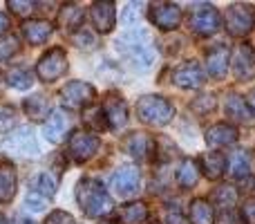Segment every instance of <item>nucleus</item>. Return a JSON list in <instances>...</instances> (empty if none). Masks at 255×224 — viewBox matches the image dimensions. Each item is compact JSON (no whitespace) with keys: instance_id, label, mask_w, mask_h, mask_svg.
Instances as JSON below:
<instances>
[{"instance_id":"nucleus-45","label":"nucleus","mask_w":255,"mask_h":224,"mask_svg":"<svg viewBox=\"0 0 255 224\" xmlns=\"http://www.w3.org/2000/svg\"><path fill=\"white\" fill-rule=\"evenodd\" d=\"M0 224H7V218H4L2 213H0Z\"/></svg>"},{"instance_id":"nucleus-29","label":"nucleus","mask_w":255,"mask_h":224,"mask_svg":"<svg viewBox=\"0 0 255 224\" xmlns=\"http://www.w3.org/2000/svg\"><path fill=\"white\" fill-rule=\"evenodd\" d=\"M7 83L11 85L13 90H29L31 83H34V74H31V70L25 65L11 67V70L7 72Z\"/></svg>"},{"instance_id":"nucleus-43","label":"nucleus","mask_w":255,"mask_h":224,"mask_svg":"<svg viewBox=\"0 0 255 224\" xmlns=\"http://www.w3.org/2000/svg\"><path fill=\"white\" fill-rule=\"evenodd\" d=\"M7 29H9V16L0 11V34H2V31H7Z\"/></svg>"},{"instance_id":"nucleus-16","label":"nucleus","mask_w":255,"mask_h":224,"mask_svg":"<svg viewBox=\"0 0 255 224\" xmlns=\"http://www.w3.org/2000/svg\"><path fill=\"white\" fill-rule=\"evenodd\" d=\"M229 63H231L229 45L217 43L215 47H211L206 52V70L213 79H224L226 72H229Z\"/></svg>"},{"instance_id":"nucleus-1","label":"nucleus","mask_w":255,"mask_h":224,"mask_svg":"<svg viewBox=\"0 0 255 224\" xmlns=\"http://www.w3.org/2000/svg\"><path fill=\"white\" fill-rule=\"evenodd\" d=\"M76 202L88 218H103L115 209L110 193L103 189L101 182L92 180V177H83L76 184Z\"/></svg>"},{"instance_id":"nucleus-32","label":"nucleus","mask_w":255,"mask_h":224,"mask_svg":"<svg viewBox=\"0 0 255 224\" xmlns=\"http://www.w3.org/2000/svg\"><path fill=\"white\" fill-rule=\"evenodd\" d=\"M56 186H58V180L52 175V173H38V175L34 177V182H31V189H36V193L43 195L45 200L54 198Z\"/></svg>"},{"instance_id":"nucleus-12","label":"nucleus","mask_w":255,"mask_h":224,"mask_svg":"<svg viewBox=\"0 0 255 224\" xmlns=\"http://www.w3.org/2000/svg\"><path fill=\"white\" fill-rule=\"evenodd\" d=\"M172 83L179 85L184 90H197L206 83V74H204V67L195 61H186L181 65H177L172 70Z\"/></svg>"},{"instance_id":"nucleus-3","label":"nucleus","mask_w":255,"mask_h":224,"mask_svg":"<svg viewBox=\"0 0 255 224\" xmlns=\"http://www.w3.org/2000/svg\"><path fill=\"white\" fill-rule=\"evenodd\" d=\"M136 117L148 126H166L172 117H175V108L168 99L157 97V94H145L136 101Z\"/></svg>"},{"instance_id":"nucleus-30","label":"nucleus","mask_w":255,"mask_h":224,"mask_svg":"<svg viewBox=\"0 0 255 224\" xmlns=\"http://www.w3.org/2000/svg\"><path fill=\"white\" fill-rule=\"evenodd\" d=\"M211 202L215 204L220 211H231V209L235 207V202H238V191L233 189V186H217L215 191H213V198Z\"/></svg>"},{"instance_id":"nucleus-37","label":"nucleus","mask_w":255,"mask_h":224,"mask_svg":"<svg viewBox=\"0 0 255 224\" xmlns=\"http://www.w3.org/2000/svg\"><path fill=\"white\" fill-rule=\"evenodd\" d=\"M45 224H76V222L67 211H52L47 216V220H45Z\"/></svg>"},{"instance_id":"nucleus-21","label":"nucleus","mask_w":255,"mask_h":224,"mask_svg":"<svg viewBox=\"0 0 255 224\" xmlns=\"http://www.w3.org/2000/svg\"><path fill=\"white\" fill-rule=\"evenodd\" d=\"M54 27L47 20H25L22 22V36L29 45H43L52 36Z\"/></svg>"},{"instance_id":"nucleus-17","label":"nucleus","mask_w":255,"mask_h":224,"mask_svg":"<svg viewBox=\"0 0 255 224\" xmlns=\"http://www.w3.org/2000/svg\"><path fill=\"white\" fill-rule=\"evenodd\" d=\"M103 114H106L110 128H124L128 123V103L124 101V97L117 92L108 94L103 101Z\"/></svg>"},{"instance_id":"nucleus-28","label":"nucleus","mask_w":255,"mask_h":224,"mask_svg":"<svg viewBox=\"0 0 255 224\" xmlns=\"http://www.w3.org/2000/svg\"><path fill=\"white\" fill-rule=\"evenodd\" d=\"M81 22H83V9L79 4H65L61 9V13H58V25L67 31L79 29Z\"/></svg>"},{"instance_id":"nucleus-34","label":"nucleus","mask_w":255,"mask_h":224,"mask_svg":"<svg viewBox=\"0 0 255 224\" xmlns=\"http://www.w3.org/2000/svg\"><path fill=\"white\" fill-rule=\"evenodd\" d=\"M18 49H20V43H18L16 36H11V34L0 36V63L9 61V58H11Z\"/></svg>"},{"instance_id":"nucleus-38","label":"nucleus","mask_w":255,"mask_h":224,"mask_svg":"<svg viewBox=\"0 0 255 224\" xmlns=\"http://www.w3.org/2000/svg\"><path fill=\"white\" fill-rule=\"evenodd\" d=\"M25 204H27V209H29V211H34V213H40L45 209V198L43 195H38V193H29L27 195V200H25Z\"/></svg>"},{"instance_id":"nucleus-25","label":"nucleus","mask_w":255,"mask_h":224,"mask_svg":"<svg viewBox=\"0 0 255 224\" xmlns=\"http://www.w3.org/2000/svg\"><path fill=\"white\" fill-rule=\"evenodd\" d=\"M22 110L34 121H43V117L49 114V97H45V94H31V97H27L22 101Z\"/></svg>"},{"instance_id":"nucleus-44","label":"nucleus","mask_w":255,"mask_h":224,"mask_svg":"<svg viewBox=\"0 0 255 224\" xmlns=\"http://www.w3.org/2000/svg\"><path fill=\"white\" fill-rule=\"evenodd\" d=\"M249 106H251L253 112H255V88L251 90V94H249Z\"/></svg>"},{"instance_id":"nucleus-31","label":"nucleus","mask_w":255,"mask_h":224,"mask_svg":"<svg viewBox=\"0 0 255 224\" xmlns=\"http://www.w3.org/2000/svg\"><path fill=\"white\" fill-rule=\"evenodd\" d=\"M229 175L231 177H247L249 171H251V157L244 150H235L229 157Z\"/></svg>"},{"instance_id":"nucleus-6","label":"nucleus","mask_w":255,"mask_h":224,"mask_svg":"<svg viewBox=\"0 0 255 224\" xmlns=\"http://www.w3.org/2000/svg\"><path fill=\"white\" fill-rule=\"evenodd\" d=\"M58 97H61V103L67 110H83L97 99V90L85 81H70L61 88Z\"/></svg>"},{"instance_id":"nucleus-9","label":"nucleus","mask_w":255,"mask_h":224,"mask_svg":"<svg viewBox=\"0 0 255 224\" xmlns=\"http://www.w3.org/2000/svg\"><path fill=\"white\" fill-rule=\"evenodd\" d=\"M99 150V137L92 135L88 130H76L70 135V141H67V153L74 162L83 164L88 159H92Z\"/></svg>"},{"instance_id":"nucleus-26","label":"nucleus","mask_w":255,"mask_h":224,"mask_svg":"<svg viewBox=\"0 0 255 224\" xmlns=\"http://www.w3.org/2000/svg\"><path fill=\"white\" fill-rule=\"evenodd\" d=\"M16 195V171L11 164L0 166V204H7Z\"/></svg>"},{"instance_id":"nucleus-4","label":"nucleus","mask_w":255,"mask_h":224,"mask_svg":"<svg viewBox=\"0 0 255 224\" xmlns=\"http://www.w3.org/2000/svg\"><path fill=\"white\" fill-rule=\"evenodd\" d=\"M0 150L7 157H13V159H31V157H38V141H36L31 128L22 126V128H16L11 135H7Z\"/></svg>"},{"instance_id":"nucleus-14","label":"nucleus","mask_w":255,"mask_h":224,"mask_svg":"<svg viewBox=\"0 0 255 224\" xmlns=\"http://www.w3.org/2000/svg\"><path fill=\"white\" fill-rule=\"evenodd\" d=\"M139 184H141V175H139V171L132 166L119 168L110 180L112 191H115L119 198H130V195H134L136 191H139Z\"/></svg>"},{"instance_id":"nucleus-18","label":"nucleus","mask_w":255,"mask_h":224,"mask_svg":"<svg viewBox=\"0 0 255 224\" xmlns=\"http://www.w3.org/2000/svg\"><path fill=\"white\" fill-rule=\"evenodd\" d=\"M90 13H92V22H94V27H97V31L108 34V31L115 29V20H117L115 2H94Z\"/></svg>"},{"instance_id":"nucleus-36","label":"nucleus","mask_w":255,"mask_h":224,"mask_svg":"<svg viewBox=\"0 0 255 224\" xmlns=\"http://www.w3.org/2000/svg\"><path fill=\"white\" fill-rule=\"evenodd\" d=\"M7 7L11 9V11L16 13V16H29V13L34 11L36 2H20V0H9Z\"/></svg>"},{"instance_id":"nucleus-8","label":"nucleus","mask_w":255,"mask_h":224,"mask_svg":"<svg viewBox=\"0 0 255 224\" xmlns=\"http://www.w3.org/2000/svg\"><path fill=\"white\" fill-rule=\"evenodd\" d=\"M67 54L63 52L61 47H52L38 58V65H36V72H38L40 81L45 83H52V81L61 79L67 72Z\"/></svg>"},{"instance_id":"nucleus-41","label":"nucleus","mask_w":255,"mask_h":224,"mask_svg":"<svg viewBox=\"0 0 255 224\" xmlns=\"http://www.w3.org/2000/svg\"><path fill=\"white\" fill-rule=\"evenodd\" d=\"M74 43H76V47H90V45H94V38H92V34H88V31H81V38H74Z\"/></svg>"},{"instance_id":"nucleus-13","label":"nucleus","mask_w":255,"mask_h":224,"mask_svg":"<svg viewBox=\"0 0 255 224\" xmlns=\"http://www.w3.org/2000/svg\"><path fill=\"white\" fill-rule=\"evenodd\" d=\"M124 148L136 162H148L152 159V155H157V141L145 132H132L124 139Z\"/></svg>"},{"instance_id":"nucleus-22","label":"nucleus","mask_w":255,"mask_h":224,"mask_svg":"<svg viewBox=\"0 0 255 224\" xmlns=\"http://www.w3.org/2000/svg\"><path fill=\"white\" fill-rule=\"evenodd\" d=\"M188 222L190 224H215V209H213V204L204 198L193 200L188 209Z\"/></svg>"},{"instance_id":"nucleus-40","label":"nucleus","mask_w":255,"mask_h":224,"mask_svg":"<svg viewBox=\"0 0 255 224\" xmlns=\"http://www.w3.org/2000/svg\"><path fill=\"white\" fill-rule=\"evenodd\" d=\"M220 224H247L238 213L231 209V211H222V218H220Z\"/></svg>"},{"instance_id":"nucleus-39","label":"nucleus","mask_w":255,"mask_h":224,"mask_svg":"<svg viewBox=\"0 0 255 224\" xmlns=\"http://www.w3.org/2000/svg\"><path fill=\"white\" fill-rule=\"evenodd\" d=\"M242 220L247 224H255V198H249L242 207Z\"/></svg>"},{"instance_id":"nucleus-5","label":"nucleus","mask_w":255,"mask_h":224,"mask_svg":"<svg viewBox=\"0 0 255 224\" xmlns=\"http://www.w3.org/2000/svg\"><path fill=\"white\" fill-rule=\"evenodd\" d=\"M222 25L220 11L213 4H195L188 13V27L197 36H213Z\"/></svg>"},{"instance_id":"nucleus-7","label":"nucleus","mask_w":255,"mask_h":224,"mask_svg":"<svg viewBox=\"0 0 255 224\" xmlns=\"http://www.w3.org/2000/svg\"><path fill=\"white\" fill-rule=\"evenodd\" d=\"M224 25H226V31L231 36H235V38L247 36L255 27V7L253 4H244V2L231 4L229 11H226Z\"/></svg>"},{"instance_id":"nucleus-2","label":"nucleus","mask_w":255,"mask_h":224,"mask_svg":"<svg viewBox=\"0 0 255 224\" xmlns=\"http://www.w3.org/2000/svg\"><path fill=\"white\" fill-rule=\"evenodd\" d=\"M117 49H119L121 56H124L130 65H134L136 70H148L154 63V47H152V43H150L148 31H143V29L126 31V34L117 40Z\"/></svg>"},{"instance_id":"nucleus-23","label":"nucleus","mask_w":255,"mask_h":224,"mask_svg":"<svg viewBox=\"0 0 255 224\" xmlns=\"http://www.w3.org/2000/svg\"><path fill=\"white\" fill-rule=\"evenodd\" d=\"M148 220V207L143 202H130L117 211V222L119 224H143Z\"/></svg>"},{"instance_id":"nucleus-33","label":"nucleus","mask_w":255,"mask_h":224,"mask_svg":"<svg viewBox=\"0 0 255 224\" xmlns=\"http://www.w3.org/2000/svg\"><path fill=\"white\" fill-rule=\"evenodd\" d=\"M83 121L88 123L92 130H106L108 128V119L103 114V108H88L83 112Z\"/></svg>"},{"instance_id":"nucleus-19","label":"nucleus","mask_w":255,"mask_h":224,"mask_svg":"<svg viewBox=\"0 0 255 224\" xmlns=\"http://www.w3.org/2000/svg\"><path fill=\"white\" fill-rule=\"evenodd\" d=\"M70 130V117L65 112H52L43 123V135L47 141L52 144H58V141L65 137V132Z\"/></svg>"},{"instance_id":"nucleus-15","label":"nucleus","mask_w":255,"mask_h":224,"mask_svg":"<svg viewBox=\"0 0 255 224\" xmlns=\"http://www.w3.org/2000/svg\"><path fill=\"white\" fill-rule=\"evenodd\" d=\"M224 112L231 121L235 123H244V126H253L255 123V112L253 108L249 106V101L240 94H229L224 103Z\"/></svg>"},{"instance_id":"nucleus-24","label":"nucleus","mask_w":255,"mask_h":224,"mask_svg":"<svg viewBox=\"0 0 255 224\" xmlns=\"http://www.w3.org/2000/svg\"><path fill=\"white\" fill-rule=\"evenodd\" d=\"M199 171H204V175L208 180H220L226 171V157L222 153H208L199 159Z\"/></svg>"},{"instance_id":"nucleus-42","label":"nucleus","mask_w":255,"mask_h":224,"mask_svg":"<svg viewBox=\"0 0 255 224\" xmlns=\"http://www.w3.org/2000/svg\"><path fill=\"white\" fill-rule=\"evenodd\" d=\"M166 224H190V222L186 220V218L181 216L179 211H175V213H168V218H166Z\"/></svg>"},{"instance_id":"nucleus-11","label":"nucleus","mask_w":255,"mask_h":224,"mask_svg":"<svg viewBox=\"0 0 255 224\" xmlns=\"http://www.w3.org/2000/svg\"><path fill=\"white\" fill-rule=\"evenodd\" d=\"M231 67L240 81H251L255 76V49L251 43H240L231 52Z\"/></svg>"},{"instance_id":"nucleus-20","label":"nucleus","mask_w":255,"mask_h":224,"mask_svg":"<svg viewBox=\"0 0 255 224\" xmlns=\"http://www.w3.org/2000/svg\"><path fill=\"white\" fill-rule=\"evenodd\" d=\"M238 141V130L231 123H215L206 130V144L213 148H224V146H233Z\"/></svg>"},{"instance_id":"nucleus-10","label":"nucleus","mask_w":255,"mask_h":224,"mask_svg":"<svg viewBox=\"0 0 255 224\" xmlns=\"http://www.w3.org/2000/svg\"><path fill=\"white\" fill-rule=\"evenodd\" d=\"M148 16L154 27H159L163 31H172L179 27L184 13H181L179 4H175V2H154V4H150Z\"/></svg>"},{"instance_id":"nucleus-27","label":"nucleus","mask_w":255,"mask_h":224,"mask_svg":"<svg viewBox=\"0 0 255 224\" xmlns=\"http://www.w3.org/2000/svg\"><path fill=\"white\" fill-rule=\"evenodd\" d=\"M199 175H202L199 164L193 162V159H184L181 166H179V171H177V184H179L181 189H193V186L197 184Z\"/></svg>"},{"instance_id":"nucleus-35","label":"nucleus","mask_w":255,"mask_h":224,"mask_svg":"<svg viewBox=\"0 0 255 224\" xmlns=\"http://www.w3.org/2000/svg\"><path fill=\"white\" fill-rule=\"evenodd\" d=\"M16 123V110L11 106H0V132L9 130Z\"/></svg>"},{"instance_id":"nucleus-46","label":"nucleus","mask_w":255,"mask_h":224,"mask_svg":"<svg viewBox=\"0 0 255 224\" xmlns=\"http://www.w3.org/2000/svg\"><path fill=\"white\" fill-rule=\"evenodd\" d=\"M25 224H34V222H25Z\"/></svg>"}]
</instances>
